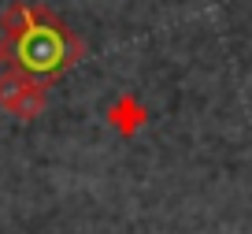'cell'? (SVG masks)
Here are the masks:
<instances>
[{
    "label": "cell",
    "instance_id": "obj_1",
    "mask_svg": "<svg viewBox=\"0 0 252 234\" xmlns=\"http://www.w3.org/2000/svg\"><path fill=\"white\" fill-rule=\"evenodd\" d=\"M11 56L19 60V67L26 75L37 78H56L63 67H71L82 56V45L74 41V34L67 26H60L48 11L33 8V19L26 23V30H19L11 38Z\"/></svg>",
    "mask_w": 252,
    "mask_h": 234
},
{
    "label": "cell",
    "instance_id": "obj_2",
    "mask_svg": "<svg viewBox=\"0 0 252 234\" xmlns=\"http://www.w3.org/2000/svg\"><path fill=\"white\" fill-rule=\"evenodd\" d=\"M48 104L45 82H33L23 67L0 71V108L15 119H37Z\"/></svg>",
    "mask_w": 252,
    "mask_h": 234
},
{
    "label": "cell",
    "instance_id": "obj_3",
    "mask_svg": "<svg viewBox=\"0 0 252 234\" xmlns=\"http://www.w3.org/2000/svg\"><path fill=\"white\" fill-rule=\"evenodd\" d=\"M8 52H11V41H0V67L8 63Z\"/></svg>",
    "mask_w": 252,
    "mask_h": 234
}]
</instances>
